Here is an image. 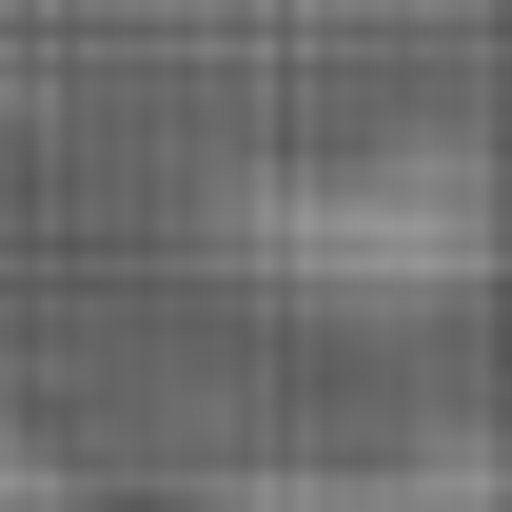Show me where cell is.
Returning <instances> with one entry per match:
<instances>
[{
	"mask_svg": "<svg viewBox=\"0 0 512 512\" xmlns=\"http://www.w3.org/2000/svg\"><path fill=\"white\" fill-rule=\"evenodd\" d=\"M237 512H493V453L473 434H434V453H394V473H276V493H237Z\"/></svg>",
	"mask_w": 512,
	"mask_h": 512,
	"instance_id": "obj_2",
	"label": "cell"
},
{
	"mask_svg": "<svg viewBox=\"0 0 512 512\" xmlns=\"http://www.w3.org/2000/svg\"><path fill=\"white\" fill-rule=\"evenodd\" d=\"M256 237L296 256V296H453L473 276V158H394V178H316Z\"/></svg>",
	"mask_w": 512,
	"mask_h": 512,
	"instance_id": "obj_1",
	"label": "cell"
},
{
	"mask_svg": "<svg viewBox=\"0 0 512 512\" xmlns=\"http://www.w3.org/2000/svg\"><path fill=\"white\" fill-rule=\"evenodd\" d=\"M0 512H60V473H40V434L0 414Z\"/></svg>",
	"mask_w": 512,
	"mask_h": 512,
	"instance_id": "obj_3",
	"label": "cell"
}]
</instances>
